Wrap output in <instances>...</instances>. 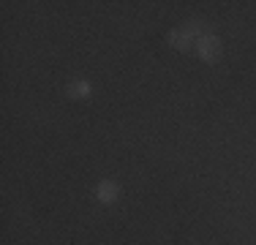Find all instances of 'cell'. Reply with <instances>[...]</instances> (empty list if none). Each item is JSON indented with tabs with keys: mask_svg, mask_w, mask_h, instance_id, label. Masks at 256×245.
Here are the masks:
<instances>
[{
	"mask_svg": "<svg viewBox=\"0 0 256 245\" xmlns=\"http://www.w3.org/2000/svg\"><path fill=\"white\" fill-rule=\"evenodd\" d=\"M202 36V22L199 20H194V22H186V24H180V28H174V30H169V36H166V41L172 44L178 52H188L191 49V44Z\"/></svg>",
	"mask_w": 256,
	"mask_h": 245,
	"instance_id": "1",
	"label": "cell"
},
{
	"mask_svg": "<svg viewBox=\"0 0 256 245\" xmlns=\"http://www.w3.org/2000/svg\"><path fill=\"white\" fill-rule=\"evenodd\" d=\"M194 52H196V58L204 60V63H218V60L224 58L221 38H218L216 33H202L194 41Z\"/></svg>",
	"mask_w": 256,
	"mask_h": 245,
	"instance_id": "2",
	"label": "cell"
},
{
	"mask_svg": "<svg viewBox=\"0 0 256 245\" xmlns=\"http://www.w3.org/2000/svg\"><path fill=\"white\" fill-rule=\"evenodd\" d=\"M120 196V186L114 180H101L98 186H96V199L101 202V204H114Z\"/></svg>",
	"mask_w": 256,
	"mask_h": 245,
	"instance_id": "3",
	"label": "cell"
},
{
	"mask_svg": "<svg viewBox=\"0 0 256 245\" xmlns=\"http://www.w3.org/2000/svg\"><path fill=\"white\" fill-rule=\"evenodd\" d=\"M66 96H68L71 101H88V98L93 96V84H90L88 79H74V82H68V88H66Z\"/></svg>",
	"mask_w": 256,
	"mask_h": 245,
	"instance_id": "4",
	"label": "cell"
}]
</instances>
